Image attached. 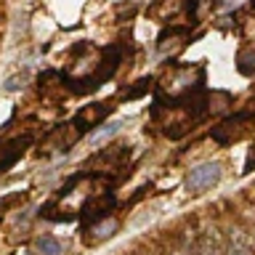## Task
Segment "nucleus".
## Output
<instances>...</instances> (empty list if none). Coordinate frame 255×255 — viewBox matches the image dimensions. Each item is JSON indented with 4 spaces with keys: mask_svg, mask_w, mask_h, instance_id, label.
<instances>
[{
    "mask_svg": "<svg viewBox=\"0 0 255 255\" xmlns=\"http://www.w3.org/2000/svg\"><path fill=\"white\" fill-rule=\"evenodd\" d=\"M207 112H210L207 93L205 88H197V91L175 96V99H157L151 107V120L167 138H183L202 123Z\"/></svg>",
    "mask_w": 255,
    "mask_h": 255,
    "instance_id": "obj_1",
    "label": "nucleus"
},
{
    "mask_svg": "<svg viewBox=\"0 0 255 255\" xmlns=\"http://www.w3.org/2000/svg\"><path fill=\"white\" fill-rule=\"evenodd\" d=\"M255 128V112H239L234 117H226L221 125L213 128V138L218 143H237Z\"/></svg>",
    "mask_w": 255,
    "mask_h": 255,
    "instance_id": "obj_2",
    "label": "nucleus"
},
{
    "mask_svg": "<svg viewBox=\"0 0 255 255\" xmlns=\"http://www.w3.org/2000/svg\"><path fill=\"white\" fill-rule=\"evenodd\" d=\"M117 207V197L112 189H104V191H96V194H91L83 202V207H80V218H83V226H93V223L99 221H107V215Z\"/></svg>",
    "mask_w": 255,
    "mask_h": 255,
    "instance_id": "obj_3",
    "label": "nucleus"
},
{
    "mask_svg": "<svg viewBox=\"0 0 255 255\" xmlns=\"http://www.w3.org/2000/svg\"><path fill=\"white\" fill-rule=\"evenodd\" d=\"M221 181V165L218 162H202L197 167H191L183 178V189L189 194H205L207 189H213Z\"/></svg>",
    "mask_w": 255,
    "mask_h": 255,
    "instance_id": "obj_4",
    "label": "nucleus"
},
{
    "mask_svg": "<svg viewBox=\"0 0 255 255\" xmlns=\"http://www.w3.org/2000/svg\"><path fill=\"white\" fill-rule=\"evenodd\" d=\"M112 112H115V107L112 104H104V101H99V104H88V107H83L75 115V120H72V125L77 128L80 133H88L91 128H99L104 120H107Z\"/></svg>",
    "mask_w": 255,
    "mask_h": 255,
    "instance_id": "obj_5",
    "label": "nucleus"
},
{
    "mask_svg": "<svg viewBox=\"0 0 255 255\" xmlns=\"http://www.w3.org/2000/svg\"><path fill=\"white\" fill-rule=\"evenodd\" d=\"M32 143V135H16V138H8V141H0V173H5L8 167L16 165V159H19L24 151L29 149Z\"/></svg>",
    "mask_w": 255,
    "mask_h": 255,
    "instance_id": "obj_6",
    "label": "nucleus"
},
{
    "mask_svg": "<svg viewBox=\"0 0 255 255\" xmlns=\"http://www.w3.org/2000/svg\"><path fill=\"white\" fill-rule=\"evenodd\" d=\"M128 157H130V149L123 146V143H120V146H107L88 162V167H99L101 165L99 173H109L112 167H120L123 162H128Z\"/></svg>",
    "mask_w": 255,
    "mask_h": 255,
    "instance_id": "obj_7",
    "label": "nucleus"
},
{
    "mask_svg": "<svg viewBox=\"0 0 255 255\" xmlns=\"http://www.w3.org/2000/svg\"><path fill=\"white\" fill-rule=\"evenodd\" d=\"M80 135H83V133H80L72 123L59 125L56 130L48 133V138H45V151H67L72 143L80 138Z\"/></svg>",
    "mask_w": 255,
    "mask_h": 255,
    "instance_id": "obj_8",
    "label": "nucleus"
},
{
    "mask_svg": "<svg viewBox=\"0 0 255 255\" xmlns=\"http://www.w3.org/2000/svg\"><path fill=\"white\" fill-rule=\"evenodd\" d=\"M35 247H37V253H43V255H59L61 253V242H56V239L48 237V234L37 237L35 239Z\"/></svg>",
    "mask_w": 255,
    "mask_h": 255,
    "instance_id": "obj_9",
    "label": "nucleus"
},
{
    "mask_svg": "<svg viewBox=\"0 0 255 255\" xmlns=\"http://www.w3.org/2000/svg\"><path fill=\"white\" fill-rule=\"evenodd\" d=\"M115 229H117L115 221H99V223H93V226H88V234H93L91 239H104V237L115 234Z\"/></svg>",
    "mask_w": 255,
    "mask_h": 255,
    "instance_id": "obj_10",
    "label": "nucleus"
},
{
    "mask_svg": "<svg viewBox=\"0 0 255 255\" xmlns=\"http://www.w3.org/2000/svg\"><path fill=\"white\" fill-rule=\"evenodd\" d=\"M239 72L242 75H255V51H247V53H242L239 56Z\"/></svg>",
    "mask_w": 255,
    "mask_h": 255,
    "instance_id": "obj_11",
    "label": "nucleus"
},
{
    "mask_svg": "<svg viewBox=\"0 0 255 255\" xmlns=\"http://www.w3.org/2000/svg\"><path fill=\"white\" fill-rule=\"evenodd\" d=\"M120 128H123V123H109L107 128H101L99 133H93L91 135V143H99V141H107V138H112V135H115Z\"/></svg>",
    "mask_w": 255,
    "mask_h": 255,
    "instance_id": "obj_12",
    "label": "nucleus"
},
{
    "mask_svg": "<svg viewBox=\"0 0 255 255\" xmlns=\"http://www.w3.org/2000/svg\"><path fill=\"white\" fill-rule=\"evenodd\" d=\"M151 88V80H141V83H135L133 91H125V99H138V96H143Z\"/></svg>",
    "mask_w": 255,
    "mask_h": 255,
    "instance_id": "obj_13",
    "label": "nucleus"
},
{
    "mask_svg": "<svg viewBox=\"0 0 255 255\" xmlns=\"http://www.w3.org/2000/svg\"><path fill=\"white\" fill-rule=\"evenodd\" d=\"M255 170V143L250 146V151H247V159H245V173H253Z\"/></svg>",
    "mask_w": 255,
    "mask_h": 255,
    "instance_id": "obj_14",
    "label": "nucleus"
},
{
    "mask_svg": "<svg viewBox=\"0 0 255 255\" xmlns=\"http://www.w3.org/2000/svg\"><path fill=\"white\" fill-rule=\"evenodd\" d=\"M239 3H242V0H229V3H226V8H234V5H239Z\"/></svg>",
    "mask_w": 255,
    "mask_h": 255,
    "instance_id": "obj_15",
    "label": "nucleus"
}]
</instances>
